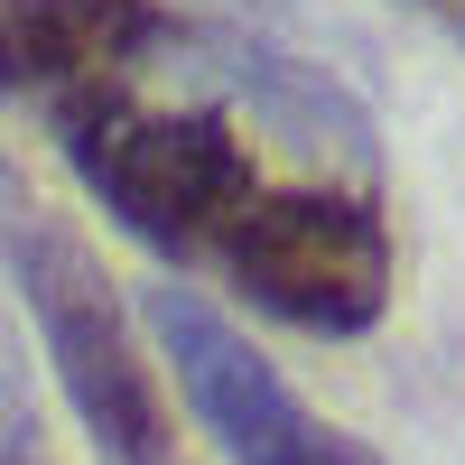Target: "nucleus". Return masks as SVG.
Returning a JSON list of instances; mask_svg holds the SVG:
<instances>
[{
  "label": "nucleus",
  "instance_id": "f257e3e1",
  "mask_svg": "<svg viewBox=\"0 0 465 465\" xmlns=\"http://www.w3.org/2000/svg\"><path fill=\"white\" fill-rule=\"evenodd\" d=\"M0 261H10L37 335H47V363L65 381L74 419H84L94 456L103 465H168V401H159V372L131 344V317L112 298L103 261L37 196H19L10 177H0Z\"/></svg>",
  "mask_w": 465,
  "mask_h": 465
},
{
  "label": "nucleus",
  "instance_id": "39448f33",
  "mask_svg": "<svg viewBox=\"0 0 465 465\" xmlns=\"http://www.w3.org/2000/svg\"><path fill=\"white\" fill-rule=\"evenodd\" d=\"M159 37L168 19L149 0H0V94H112Z\"/></svg>",
  "mask_w": 465,
  "mask_h": 465
},
{
  "label": "nucleus",
  "instance_id": "7ed1b4c3",
  "mask_svg": "<svg viewBox=\"0 0 465 465\" xmlns=\"http://www.w3.org/2000/svg\"><path fill=\"white\" fill-rule=\"evenodd\" d=\"M214 261L261 317H280L298 335H363L391 307V223L363 196H335V186L252 196V214L232 223V242Z\"/></svg>",
  "mask_w": 465,
  "mask_h": 465
},
{
  "label": "nucleus",
  "instance_id": "20e7f679",
  "mask_svg": "<svg viewBox=\"0 0 465 465\" xmlns=\"http://www.w3.org/2000/svg\"><path fill=\"white\" fill-rule=\"evenodd\" d=\"M140 317H149V335H159V354L177 363V391L196 401V419L223 438L232 465H381L363 438L326 429V419L307 410L196 289H177V280L149 289Z\"/></svg>",
  "mask_w": 465,
  "mask_h": 465
},
{
  "label": "nucleus",
  "instance_id": "f03ea898",
  "mask_svg": "<svg viewBox=\"0 0 465 465\" xmlns=\"http://www.w3.org/2000/svg\"><path fill=\"white\" fill-rule=\"evenodd\" d=\"M65 159L131 242L168 252V261L223 252L232 223L261 196L252 149L232 140V122H214V112H140L122 94L65 103Z\"/></svg>",
  "mask_w": 465,
  "mask_h": 465
},
{
  "label": "nucleus",
  "instance_id": "423d86ee",
  "mask_svg": "<svg viewBox=\"0 0 465 465\" xmlns=\"http://www.w3.org/2000/svg\"><path fill=\"white\" fill-rule=\"evenodd\" d=\"M410 10H429L438 28H456V37H465V0H410Z\"/></svg>",
  "mask_w": 465,
  "mask_h": 465
}]
</instances>
